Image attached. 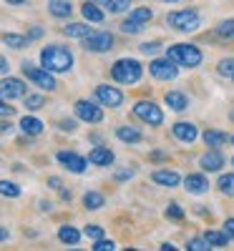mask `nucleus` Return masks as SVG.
Segmentation results:
<instances>
[{"mask_svg": "<svg viewBox=\"0 0 234 251\" xmlns=\"http://www.w3.org/2000/svg\"><path fill=\"white\" fill-rule=\"evenodd\" d=\"M40 63H43V68L51 71V73H66L73 66V55L63 46H48V48L40 50Z\"/></svg>", "mask_w": 234, "mask_h": 251, "instance_id": "f257e3e1", "label": "nucleus"}, {"mask_svg": "<svg viewBox=\"0 0 234 251\" xmlns=\"http://www.w3.org/2000/svg\"><path fill=\"white\" fill-rule=\"evenodd\" d=\"M169 60H174L176 66H184V68H194L202 63V50L189 43H176L169 48Z\"/></svg>", "mask_w": 234, "mask_h": 251, "instance_id": "f03ea898", "label": "nucleus"}, {"mask_svg": "<svg viewBox=\"0 0 234 251\" xmlns=\"http://www.w3.org/2000/svg\"><path fill=\"white\" fill-rule=\"evenodd\" d=\"M111 75L116 83H136L141 78V63L131 58H121L118 63H114Z\"/></svg>", "mask_w": 234, "mask_h": 251, "instance_id": "7ed1b4c3", "label": "nucleus"}, {"mask_svg": "<svg viewBox=\"0 0 234 251\" xmlns=\"http://www.w3.org/2000/svg\"><path fill=\"white\" fill-rule=\"evenodd\" d=\"M169 25L181 30V33H189V30H197L199 28V15L194 10H176V13H169Z\"/></svg>", "mask_w": 234, "mask_h": 251, "instance_id": "20e7f679", "label": "nucleus"}, {"mask_svg": "<svg viewBox=\"0 0 234 251\" xmlns=\"http://www.w3.org/2000/svg\"><path fill=\"white\" fill-rule=\"evenodd\" d=\"M23 73H26V78L28 80H33L38 88H43V91H56V78L51 75V71H40V68H35L33 63H23Z\"/></svg>", "mask_w": 234, "mask_h": 251, "instance_id": "39448f33", "label": "nucleus"}, {"mask_svg": "<svg viewBox=\"0 0 234 251\" xmlns=\"http://www.w3.org/2000/svg\"><path fill=\"white\" fill-rule=\"evenodd\" d=\"M134 113H136L144 123H151V126H159V123L164 121L161 108L156 106V103H151V100H139V103H134Z\"/></svg>", "mask_w": 234, "mask_h": 251, "instance_id": "423d86ee", "label": "nucleus"}, {"mask_svg": "<svg viewBox=\"0 0 234 251\" xmlns=\"http://www.w3.org/2000/svg\"><path fill=\"white\" fill-rule=\"evenodd\" d=\"M83 46H86V50H93V53H106V50H111L114 48V35L111 33H91L83 38Z\"/></svg>", "mask_w": 234, "mask_h": 251, "instance_id": "0eeeda50", "label": "nucleus"}, {"mask_svg": "<svg viewBox=\"0 0 234 251\" xmlns=\"http://www.w3.org/2000/svg\"><path fill=\"white\" fill-rule=\"evenodd\" d=\"M148 73H151L156 80H174L176 78V63L174 60H154L148 66Z\"/></svg>", "mask_w": 234, "mask_h": 251, "instance_id": "6e6552de", "label": "nucleus"}, {"mask_svg": "<svg viewBox=\"0 0 234 251\" xmlns=\"http://www.w3.org/2000/svg\"><path fill=\"white\" fill-rule=\"evenodd\" d=\"M26 96V83L20 78H3L0 80V98H23Z\"/></svg>", "mask_w": 234, "mask_h": 251, "instance_id": "1a4fd4ad", "label": "nucleus"}, {"mask_svg": "<svg viewBox=\"0 0 234 251\" xmlns=\"http://www.w3.org/2000/svg\"><path fill=\"white\" fill-rule=\"evenodd\" d=\"M76 116L81 121H86V123H101L103 121V111L98 106H93V103H88V100H78L76 103Z\"/></svg>", "mask_w": 234, "mask_h": 251, "instance_id": "9d476101", "label": "nucleus"}, {"mask_svg": "<svg viewBox=\"0 0 234 251\" xmlns=\"http://www.w3.org/2000/svg\"><path fill=\"white\" fill-rule=\"evenodd\" d=\"M96 98H98V103H103V106L116 108V106H121L123 93L118 88H114V86H98L96 88Z\"/></svg>", "mask_w": 234, "mask_h": 251, "instance_id": "9b49d317", "label": "nucleus"}, {"mask_svg": "<svg viewBox=\"0 0 234 251\" xmlns=\"http://www.w3.org/2000/svg\"><path fill=\"white\" fill-rule=\"evenodd\" d=\"M58 161H60L63 166H66L68 171H73V174H83V171H86V158L78 156V153L60 151V153H58Z\"/></svg>", "mask_w": 234, "mask_h": 251, "instance_id": "f8f14e48", "label": "nucleus"}, {"mask_svg": "<svg viewBox=\"0 0 234 251\" xmlns=\"http://www.w3.org/2000/svg\"><path fill=\"white\" fill-rule=\"evenodd\" d=\"M184 188H186V191L189 194H204L206 191V188H209V181L202 176V174H191V176H186L184 178Z\"/></svg>", "mask_w": 234, "mask_h": 251, "instance_id": "ddd939ff", "label": "nucleus"}, {"mask_svg": "<svg viewBox=\"0 0 234 251\" xmlns=\"http://www.w3.org/2000/svg\"><path fill=\"white\" fill-rule=\"evenodd\" d=\"M174 136L179 141H184V143H191L199 136V131H197L194 123H174Z\"/></svg>", "mask_w": 234, "mask_h": 251, "instance_id": "4468645a", "label": "nucleus"}, {"mask_svg": "<svg viewBox=\"0 0 234 251\" xmlns=\"http://www.w3.org/2000/svg\"><path fill=\"white\" fill-rule=\"evenodd\" d=\"M88 161L93 166H111L114 163V153L109 149H103V146H96V149L88 153Z\"/></svg>", "mask_w": 234, "mask_h": 251, "instance_id": "2eb2a0df", "label": "nucleus"}, {"mask_svg": "<svg viewBox=\"0 0 234 251\" xmlns=\"http://www.w3.org/2000/svg\"><path fill=\"white\" fill-rule=\"evenodd\" d=\"M154 183H159V186H169V188H174V186H179L181 183V176L176 174V171H154Z\"/></svg>", "mask_w": 234, "mask_h": 251, "instance_id": "dca6fc26", "label": "nucleus"}, {"mask_svg": "<svg viewBox=\"0 0 234 251\" xmlns=\"http://www.w3.org/2000/svg\"><path fill=\"white\" fill-rule=\"evenodd\" d=\"M199 163H202L204 171H219L222 163H224V158H222L219 151H209V153H204V156L199 158Z\"/></svg>", "mask_w": 234, "mask_h": 251, "instance_id": "f3484780", "label": "nucleus"}, {"mask_svg": "<svg viewBox=\"0 0 234 251\" xmlns=\"http://www.w3.org/2000/svg\"><path fill=\"white\" fill-rule=\"evenodd\" d=\"M48 10L56 18H68L73 5H71V0H48Z\"/></svg>", "mask_w": 234, "mask_h": 251, "instance_id": "a211bd4d", "label": "nucleus"}, {"mask_svg": "<svg viewBox=\"0 0 234 251\" xmlns=\"http://www.w3.org/2000/svg\"><path fill=\"white\" fill-rule=\"evenodd\" d=\"M166 106L172 108V111H184V108L189 106V100H186V96L179 93V91H169V93H166Z\"/></svg>", "mask_w": 234, "mask_h": 251, "instance_id": "6ab92c4d", "label": "nucleus"}, {"mask_svg": "<svg viewBox=\"0 0 234 251\" xmlns=\"http://www.w3.org/2000/svg\"><path fill=\"white\" fill-rule=\"evenodd\" d=\"M20 131L28 133V136H38L40 131H43V123H40L38 118H33V116H26V118H20Z\"/></svg>", "mask_w": 234, "mask_h": 251, "instance_id": "aec40b11", "label": "nucleus"}, {"mask_svg": "<svg viewBox=\"0 0 234 251\" xmlns=\"http://www.w3.org/2000/svg\"><path fill=\"white\" fill-rule=\"evenodd\" d=\"M116 136H118L123 143H139V141H141V133L134 128V126H118Z\"/></svg>", "mask_w": 234, "mask_h": 251, "instance_id": "412c9836", "label": "nucleus"}, {"mask_svg": "<svg viewBox=\"0 0 234 251\" xmlns=\"http://www.w3.org/2000/svg\"><path fill=\"white\" fill-rule=\"evenodd\" d=\"M63 33H66L68 38H86V35H91V25H83V23H68L66 28H63Z\"/></svg>", "mask_w": 234, "mask_h": 251, "instance_id": "4be33fe9", "label": "nucleus"}, {"mask_svg": "<svg viewBox=\"0 0 234 251\" xmlns=\"http://www.w3.org/2000/svg\"><path fill=\"white\" fill-rule=\"evenodd\" d=\"M81 13H83V18H86V20H91V23H101V20H103L101 8H98L96 3H91V0H88V3L81 8Z\"/></svg>", "mask_w": 234, "mask_h": 251, "instance_id": "5701e85b", "label": "nucleus"}, {"mask_svg": "<svg viewBox=\"0 0 234 251\" xmlns=\"http://www.w3.org/2000/svg\"><path fill=\"white\" fill-rule=\"evenodd\" d=\"M58 239H60L63 244H71V246H76V244L81 241V234L76 231L73 226H60V231H58Z\"/></svg>", "mask_w": 234, "mask_h": 251, "instance_id": "b1692460", "label": "nucleus"}, {"mask_svg": "<svg viewBox=\"0 0 234 251\" xmlns=\"http://www.w3.org/2000/svg\"><path fill=\"white\" fill-rule=\"evenodd\" d=\"M106 203V199L98 194V191H88L86 196H83V206L86 208H91V211H96V208H101Z\"/></svg>", "mask_w": 234, "mask_h": 251, "instance_id": "393cba45", "label": "nucleus"}, {"mask_svg": "<svg viewBox=\"0 0 234 251\" xmlns=\"http://www.w3.org/2000/svg\"><path fill=\"white\" fill-rule=\"evenodd\" d=\"M217 186H219V191H222L224 196H234V174H224V176H219Z\"/></svg>", "mask_w": 234, "mask_h": 251, "instance_id": "a878e982", "label": "nucleus"}, {"mask_svg": "<svg viewBox=\"0 0 234 251\" xmlns=\"http://www.w3.org/2000/svg\"><path fill=\"white\" fill-rule=\"evenodd\" d=\"M3 43L10 46V48H26L28 46V38L26 35H13V33H5L3 35Z\"/></svg>", "mask_w": 234, "mask_h": 251, "instance_id": "bb28decb", "label": "nucleus"}, {"mask_svg": "<svg viewBox=\"0 0 234 251\" xmlns=\"http://www.w3.org/2000/svg\"><path fill=\"white\" fill-rule=\"evenodd\" d=\"M204 141H206V146H214V149H217V146H222L227 141V136L222 131H206L204 133Z\"/></svg>", "mask_w": 234, "mask_h": 251, "instance_id": "cd10ccee", "label": "nucleus"}, {"mask_svg": "<svg viewBox=\"0 0 234 251\" xmlns=\"http://www.w3.org/2000/svg\"><path fill=\"white\" fill-rule=\"evenodd\" d=\"M0 194L8 196V199H18L20 196V188L15 183H10V181H0Z\"/></svg>", "mask_w": 234, "mask_h": 251, "instance_id": "c85d7f7f", "label": "nucleus"}, {"mask_svg": "<svg viewBox=\"0 0 234 251\" xmlns=\"http://www.w3.org/2000/svg\"><path fill=\"white\" fill-rule=\"evenodd\" d=\"M151 15H154V13H151V8H136L129 18H131V20H136V23H148V20H151Z\"/></svg>", "mask_w": 234, "mask_h": 251, "instance_id": "c756f323", "label": "nucleus"}, {"mask_svg": "<svg viewBox=\"0 0 234 251\" xmlns=\"http://www.w3.org/2000/svg\"><path fill=\"white\" fill-rule=\"evenodd\" d=\"M206 241H209L211 246H224V244L229 241V236L222 234V231H206Z\"/></svg>", "mask_w": 234, "mask_h": 251, "instance_id": "7c9ffc66", "label": "nucleus"}, {"mask_svg": "<svg viewBox=\"0 0 234 251\" xmlns=\"http://www.w3.org/2000/svg\"><path fill=\"white\" fill-rule=\"evenodd\" d=\"M217 35L222 38H234V20H224V23L217 25Z\"/></svg>", "mask_w": 234, "mask_h": 251, "instance_id": "2f4dec72", "label": "nucleus"}, {"mask_svg": "<svg viewBox=\"0 0 234 251\" xmlns=\"http://www.w3.org/2000/svg\"><path fill=\"white\" fill-rule=\"evenodd\" d=\"M43 106H46L43 96H28V98H26V108H28V111H38V108H43Z\"/></svg>", "mask_w": 234, "mask_h": 251, "instance_id": "473e14b6", "label": "nucleus"}, {"mask_svg": "<svg viewBox=\"0 0 234 251\" xmlns=\"http://www.w3.org/2000/svg\"><path fill=\"white\" fill-rule=\"evenodd\" d=\"M121 30L123 33H141L144 30V23H136V20H123V23H121Z\"/></svg>", "mask_w": 234, "mask_h": 251, "instance_id": "72a5a7b5", "label": "nucleus"}, {"mask_svg": "<svg viewBox=\"0 0 234 251\" xmlns=\"http://www.w3.org/2000/svg\"><path fill=\"white\" fill-rule=\"evenodd\" d=\"M129 5H131V0H109V5H106V8H109L111 13H123Z\"/></svg>", "mask_w": 234, "mask_h": 251, "instance_id": "f704fd0d", "label": "nucleus"}, {"mask_svg": "<svg viewBox=\"0 0 234 251\" xmlns=\"http://www.w3.org/2000/svg\"><path fill=\"white\" fill-rule=\"evenodd\" d=\"M189 249H191V251H209L211 244L206 241V236H204V239H191V241H189Z\"/></svg>", "mask_w": 234, "mask_h": 251, "instance_id": "c9c22d12", "label": "nucleus"}, {"mask_svg": "<svg viewBox=\"0 0 234 251\" xmlns=\"http://www.w3.org/2000/svg\"><path fill=\"white\" fill-rule=\"evenodd\" d=\"M219 73H222V75H229V78L234 75V58H224V60L219 63Z\"/></svg>", "mask_w": 234, "mask_h": 251, "instance_id": "e433bc0d", "label": "nucleus"}, {"mask_svg": "<svg viewBox=\"0 0 234 251\" xmlns=\"http://www.w3.org/2000/svg\"><path fill=\"white\" fill-rule=\"evenodd\" d=\"M114 249H116V244L114 241H106V239H98L93 244V251H114Z\"/></svg>", "mask_w": 234, "mask_h": 251, "instance_id": "4c0bfd02", "label": "nucleus"}, {"mask_svg": "<svg viewBox=\"0 0 234 251\" xmlns=\"http://www.w3.org/2000/svg\"><path fill=\"white\" fill-rule=\"evenodd\" d=\"M86 236H88V239H93V241H98V239L103 236V228L91 224V226H86Z\"/></svg>", "mask_w": 234, "mask_h": 251, "instance_id": "58836bf2", "label": "nucleus"}, {"mask_svg": "<svg viewBox=\"0 0 234 251\" xmlns=\"http://www.w3.org/2000/svg\"><path fill=\"white\" fill-rule=\"evenodd\" d=\"M166 214H169V219H181V216H184V211H181V206H179V203H172Z\"/></svg>", "mask_w": 234, "mask_h": 251, "instance_id": "ea45409f", "label": "nucleus"}, {"mask_svg": "<svg viewBox=\"0 0 234 251\" xmlns=\"http://www.w3.org/2000/svg\"><path fill=\"white\" fill-rule=\"evenodd\" d=\"M224 234L234 241V219H227V221H224Z\"/></svg>", "mask_w": 234, "mask_h": 251, "instance_id": "a19ab883", "label": "nucleus"}, {"mask_svg": "<svg viewBox=\"0 0 234 251\" xmlns=\"http://www.w3.org/2000/svg\"><path fill=\"white\" fill-rule=\"evenodd\" d=\"M0 116H13V106H8L5 100H0Z\"/></svg>", "mask_w": 234, "mask_h": 251, "instance_id": "79ce46f5", "label": "nucleus"}, {"mask_svg": "<svg viewBox=\"0 0 234 251\" xmlns=\"http://www.w3.org/2000/svg\"><path fill=\"white\" fill-rule=\"evenodd\" d=\"M141 50H144V53H156V50H159V43H144Z\"/></svg>", "mask_w": 234, "mask_h": 251, "instance_id": "37998d69", "label": "nucleus"}, {"mask_svg": "<svg viewBox=\"0 0 234 251\" xmlns=\"http://www.w3.org/2000/svg\"><path fill=\"white\" fill-rule=\"evenodd\" d=\"M8 68H10V66H8V60H5L3 55H0V75H5V73H8Z\"/></svg>", "mask_w": 234, "mask_h": 251, "instance_id": "c03bdc74", "label": "nucleus"}, {"mask_svg": "<svg viewBox=\"0 0 234 251\" xmlns=\"http://www.w3.org/2000/svg\"><path fill=\"white\" fill-rule=\"evenodd\" d=\"M60 128H63V131H73V128H76V123H73V121H63V123H60Z\"/></svg>", "mask_w": 234, "mask_h": 251, "instance_id": "a18cd8bd", "label": "nucleus"}, {"mask_svg": "<svg viewBox=\"0 0 234 251\" xmlns=\"http://www.w3.org/2000/svg\"><path fill=\"white\" fill-rule=\"evenodd\" d=\"M40 35H43V30H40V28H33V30L28 33V40H33V38H40Z\"/></svg>", "mask_w": 234, "mask_h": 251, "instance_id": "49530a36", "label": "nucleus"}, {"mask_svg": "<svg viewBox=\"0 0 234 251\" xmlns=\"http://www.w3.org/2000/svg\"><path fill=\"white\" fill-rule=\"evenodd\" d=\"M48 183H51V186H53V188H60V178H51V181H48Z\"/></svg>", "mask_w": 234, "mask_h": 251, "instance_id": "de8ad7c7", "label": "nucleus"}, {"mask_svg": "<svg viewBox=\"0 0 234 251\" xmlns=\"http://www.w3.org/2000/svg\"><path fill=\"white\" fill-rule=\"evenodd\" d=\"M131 176V171H121V174H116V178H129Z\"/></svg>", "mask_w": 234, "mask_h": 251, "instance_id": "09e8293b", "label": "nucleus"}, {"mask_svg": "<svg viewBox=\"0 0 234 251\" xmlns=\"http://www.w3.org/2000/svg\"><path fill=\"white\" fill-rule=\"evenodd\" d=\"M91 3H96V5H103V8H106V5H109V0H91Z\"/></svg>", "mask_w": 234, "mask_h": 251, "instance_id": "8fccbe9b", "label": "nucleus"}, {"mask_svg": "<svg viewBox=\"0 0 234 251\" xmlns=\"http://www.w3.org/2000/svg\"><path fill=\"white\" fill-rule=\"evenodd\" d=\"M5 3H10V5H20V3H26V0H5Z\"/></svg>", "mask_w": 234, "mask_h": 251, "instance_id": "3c124183", "label": "nucleus"}, {"mask_svg": "<svg viewBox=\"0 0 234 251\" xmlns=\"http://www.w3.org/2000/svg\"><path fill=\"white\" fill-rule=\"evenodd\" d=\"M3 239H8V231H5V228H0V241H3Z\"/></svg>", "mask_w": 234, "mask_h": 251, "instance_id": "603ef678", "label": "nucleus"}, {"mask_svg": "<svg viewBox=\"0 0 234 251\" xmlns=\"http://www.w3.org/2000/svg\"><path fill=\"white\" fill-rule=\"evenodd\" d=\"M164 3H179V0H164Z\"/></svg>", "mask_w": 234, "mask_h": 251, "instance_id": "864d4df0", "label": "nucleus"}, {"mask_svg": "<svg viewBox=\"0 0 234 251\" xmlns=\"http://www.w3.org/2000/svg\"><path fill=\"white\" fill-rule=\"evenodd\" d=\"M232 143H234V138H232Z\"/></svg>", "mask_w": 234, "mask_h": 251, "instance_id": "5fc2aeb1", "label": "nucleus"}, {"mask_svg": "<svg viewBox=\"0 0 234 251\" xmlns=\"http://www.w3.org/2000/svg\"><path fill=\"white\" fill-rule=\"evenodd\" d=\"M232 78H234V75H232Z\"/></svg>", "mask_w": 234, "mask_h": 251, "instance_id": "6e6d98bb", "label": "nucleus"}]
</instances>
